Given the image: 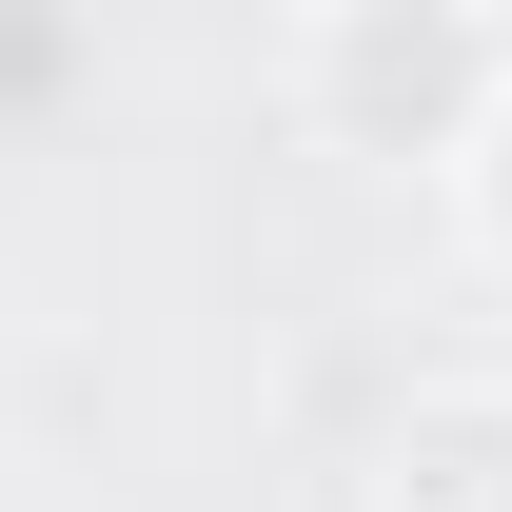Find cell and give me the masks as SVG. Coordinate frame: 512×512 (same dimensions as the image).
<instances>
[{
  "mask_svg": "<svg viewBox=\"0 0 512 512\" xmlns=\"http://www.w3.org/2000/svg\"><path fill=\"white\" fill-rule=\"evenodd\" d=\"M493 79H512V40L473 20V0H296V119L335 138V158H473V119H493Z\"/></svg>",
  "mask_w": 512,
  "mask_h": 512,
  "instance_id": "obj_1",
  "label": "cell"
},
{
  "mask_svg": "<svg viewBox=\"0 0 512 512\" xmlns=\"http://www.w3.org/2000/svg\"><path fill=\"white\" fill-rule=\"evenodd\" d=\"M375 512H512V375H434V394H414Z\"/></svg>",
  "mask_w": 512,
  "mask_h": 512,
  "instance_id": "obj_2",
  "label": "cell"
},
{
  "mask_svg": "<svg viewBox=\"0 0 512 512\" xmlns=\"http://www.w3.org/2000/svg\"><path fill=\"white\" fill-rule=\"evenodd\" d=\"M453 197H473V237L512 256V79H493V119H473V158H453Z\"/></svg>",
  "mask_w": 512,
  "mask_h": 512,
  "instance_id": "obj_3",
  "label": "cell"
}]
</instances>
